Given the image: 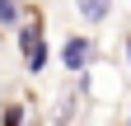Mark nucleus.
<instances>
[{
    "label": "nucleus",
    "mask_w": 131,
    "mask_h": 126,
    "mask_svg": "<svg viewBox=\"0 0 131 126\" xmlns=\"http://www.w3.org/2000/svg\"><path fill=\"white\" fill-rule=\"evenodd\" d=\"M89 61H94V42H89V37H70V42L61 47V66H66V70H75V75H80Z\"/></svg>",
    "instance_id": "nucleus-2"
},
{
    "label": "nucleus",
    "mask_w": 131,
    "mask_h": 126,
    "mask_svg": "<svg viewBox=\"0 0 131 126\" xmlns=\"http://www.w3.org/2000/svg\"><path fill=\"white\" fill-rule=\"evenodd\" d=\"M126 66H131V37H126Z\"/></svg>",
    "instance_id": "nucleus-6"
},
{
    "label": "nucleus",
    "mask_w": 131,
    "mask_h": 126,
    "mask_svg": "<svg viewBox=\"0 0 131 126\" xmlns=\"http://www.w3.org/2000/svg\"><path fill=\"white\" fill-rule=\"evenodd\" d=\"M24 28H19V47H24V66L33 70V75H38L42 66H47V56H52V52H47V37H42V19H38V14H24Z\"/></svg>",
    "instance_id": "nucleus-1"
},
{
    "label": "nucleus",
    "mask_w": 131,
    "mask_h": 126,
    "mask_svg": "<svg viewBox=\"0 0 131 126\" xmlns=\"http://www.w3.org/2000/svg\"><path fill=\"white\" fill-rule=\"evenodd\" d=\"M24 117H28V112H24V107H19V103H9V107H5V112H0V121H9V126H19Z\"/></svg>",
    "instance_id": "nucleus-5"
},
{
    "label": "nucleus",
    "mask_w": 131,
    "mask_h": 126,
    "mask_svg": "<svg viewBox=\"0 0 131 126\" xmlns=\"http://www.w3.org/2000/svg\"><path fill=\"white\" fill-rule=\"evenodd\" d=\"M75 5H80V19L103 23V19H108V9H112V0H75Z\"/></svg>",
    "instance_id": "nucleus-3"
},
{
    "label": "nucleus",
    "mask_w": 131,
    "mask_h": 126,
    "mask_svg": "<svg viewBox=\"0 0 131 126\" xmlns=\"http://www.w3.org/2000/svg\"><path fill=\"white\" fill-rule=\"evenodd\" d=\"M24 14H19V5L14 0H0V23H19Z\"/></svg>",
    "instance_id": "nucleus-4"
},
{
    "label": "nucleus",
    "mask_w": 131,
    "mask_h": 126,
    "mask_svg": "<svg viewBox=\"0 0 131 126\" xmlns=\"http://www.w3.org/2000/svg\"><path fill=\"white\" fill-rule=\"evenodd\" d=\"M126 121H131V112H126Z\"/></svg>",
    "instance_id": "nucleus-7"
}]
</instances>
